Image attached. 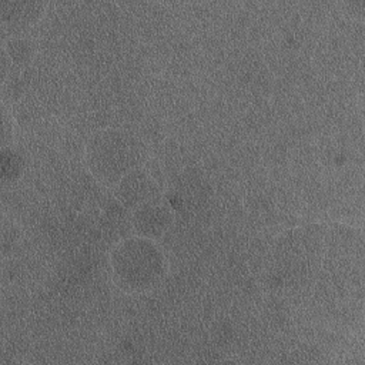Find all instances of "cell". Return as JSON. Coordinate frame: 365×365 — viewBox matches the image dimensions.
<instances>
[{
    "label": "cell",
    "instance_id": "6da1fadb",
    "mask_svg": "<svg viewBox=\"0 0 365 365\" xmlns=\"http://www.w3.org/2000/svg\"><path fill=\"white\" fill-rule=\"evenodd\" d=\"M110 264L115 282L127 292L148 291L165 274V258L157 241L138 235L118 242Z\"/></svg>",
    "mask_w": 365,
    "mask_h": 365
},
{
    "label": "cell",
    "instance_id": "7a4b0ae2",
    "mask_svg": "<svg viewBox=\"0 0 365 365\" xmlns=\"http://www.w3.org/2000/svg\"><path fill=\"white\" fill-rule=\"evenodd\" d=\"M140 148L133 135L120 128L94 133L86 145L90 174L104 185L114 187L125 174L138 167Z\"/></svg>",
    "mask_w": 365,
    "mask_h": 365
},
{
    "label": "cell",
    "instance_id": "3957f363",
    "mask_svg": "<svg viewBox=\"0 0 365 365\" xmlns=\"http://www.w3.org/2000/svg\"><path fill=\"white\" fill-rule=\"evenodd\" d=\"M114 194L124 207L137 208L138 205L155 200L157 185L145 170L137 167L125 174L114 187Z\"/></svg>",
    "mask_w": 365,
    "mask_h": 365
},
{
    "label": "cell",
    "instance_id": "277c9868",
    "mask_svg": "<svg viewBox=\"0 0 365 365\" xmlns=\"http://www.w3.org/2000/svg\"><path fill=\"white\" fill-rule=\"evenodd\" d=\"M133 211V228L138 237L157 241L173 221L171 211L155 200L144 202Z\"/></svg>",
    "mask_w": 365,
    "mask_h": 365
}]
</instances>
